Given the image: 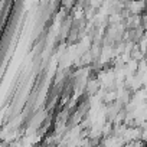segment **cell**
Here are the masks:
<instances>
[{
	"label": "cell",
	"instance_id": "cell-2",
	"mask_svg": "<svg viewBox=\"0 0 147 147\" xmlns=\"http://www.w3.org/2000/svg\"><path fill=\"white\" fill-rule=\"evenodd\" d=\"M101 88H102V87H101V82L97 80V77H91V78L88 80V84H87L85 92H87L88 98H91V97L97 95V94L100 92Z\"/></svg>",
	"mask_w": 147,
	"mask_h": 147
},
{
	"label": "cell",
	"instance_id": "cell-1",
	"mask_svg": "<svg viewBox=\"0 0 147 147\" xmlns=\"http://www.w3.org/2000/svg\"><path fill=\"white\" fill-rule=\"evenodd\" d=\"M125 9H128L133 16L144 15L147 12V3L146 2H127L125 3Z\"/></svg>",
	"mask_w": 147,
	"mask_h": 147
}]
</instances>
